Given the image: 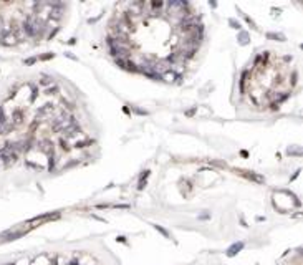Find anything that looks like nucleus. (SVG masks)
Segmentation results:
<instances>
[{
    "label": "nucleus",
    "instance_id": "f8f14e48",
    "mask_svg": "<svg viewBox=\"0 0 303 265\" xmlns=\"http://www.w3.org/2000/svg\"><path fill=\"white\" fill-rule=\"evenodd\" d=\"M286 153H288L290 156H300V154H301V149H300V148H292V146H290V148L286 149Z\"/></svg>",
    "mask_w": 303,
    "mask_h": 265
},
{
    "label": "nucleus",
    "instance_id": "dca6fc26",
    "mask_svg": "<svg viewBox=\"0 0 303 265\" xmlns=\"http://www.w3.org/2000/svg\"><path fill=\"white\" fill-rule=\"evenodd\" d=\"M154 229H156L157 232H161V234H162V235H164V237H166V239H171V235H169V232H167L166 229H162V227H161V225H154Z\"/></svg>",
    "mask_w": 303,
    "mask_h": 265
},
{
    "label": "nucleus",
    "instance_id": "7ed1b4c3",
    "mask_svg": "<svg viewBox=\"0 0 303 265\" xmlns=\"http://www.w3.org/2000/svg\"><path fill=\"white\" fill-rule=\"evenodd\" d=\"M237 43H239L240 47H245V45H248V43H250V33H248V32L240 30L239 35H237Z\"/></svg>",
    "mask_w": 303,
    "mask_h": 265
},
{
    "label": "nucleus",
    "instance_id": "a211bd4d",
    "mask_svg": "<svg viewBox=\"0 0 303 265\" xmlns=\"http://www.w3.org/2000/svg\"><path fill=\"white\" fill-rule=\"evenodd\" d=\"M242 17H244V20H245V22H247V23H248V25H250L252 28H257V27H255V23H253V20H252L250 17H247L245 13H242Z\"/></svg>",
    "mask_w": 303,
    "mask_h": 265
},
{
    "label": "nucleus",
    "instance_id": "a878e982",
    "mask_svg": "<svg viewBox=\"0 0 303 265\" xmlns=\"http://www.w3.org/2000/svg\"><path fill=\"white\" fill-rule=\"evenodd\" d=\"M209 5H210L212 9H215V7H217V3H215V2H209Z\"/></svg>",
    "mask_w": 303,
    "mask_h": 265
},
{
    "label": "nucleus",
    "instance_id": "393cba45",
    "mask_svg": "<svg viewBox=\"0 0 303 265\" xmlns=\"http://www.w3.org/2000/svg\"><path fill=\"white\" fill-rule=\"evenodd\" d=\"M209 217H210V214H200L199 215V219H202V221H204V219H209Z\"/></svg>",
    "mask_w": 303,
    "mask_h": 265
},
{
    "label": "nucleus",
    "instance_id": "0eeeda50",
    "mask_svg": "<svg viewBox=\"0 0 303 265\" xmlns=\"http://www.w3.org/2000/svg\"><path fill=\"white\" fill-rule=\"evenodd\" d=\"M23 121V113L22 111H17L13 116H12V126L13 124H20Z\"/></svg>",
    "mask_w": 303,
    "mask_h": 265
},
{
    "label": "nucleus",
    "instance_id": "f3484780",
    "mask_svg": "<svg viewBox=\"0 0 303 265\" xmlns=\"http://www.w3.org/2000/svg\"><path fill=\"white\" fill-rule=\"evenodd\" d=\"M60 148L63 149V151H70V146H68L66 139H63V138H61V141H60Z\"/></svg>",
    "mask_w": 303,
    "mask_h": 265
},
{
    "label": "nucleus",
    "instance_id": "4be33fe9",
    "mask_svg": "<svg viewBox=\"0 0 303 265\" xmlns=\"http://www.w3.org/2000/svg\"><path fill=\"white\" fill-rule=\"evenodd\" d=\"M50 58H53V53H47V55L40 56V60H50Z\"/></svg>",
    "mask_w": 303,
    "mask_h": 265
},
{
    "label": "nucleus",
    "instance_id": "412c9836",
    "mask_svg": "<svg viewBox=\"0 0 303 265\" xmlns=\"http://www.w3.org/2000/svg\"><path fill=\"white\" fill-rule=\"evenodd\" d=\"M134 109V113H138V115H147V111H144V109H139V108H133Z\"/></svg>",
    "mask_w": 303,
    "mask_h": 265
},
{
    "label": "nucleus",
    "instance_id": "aec40b11",
    "mask_svg": "<svg viewBox=\"0 0 303 265\" xmlns=\"http://www.w3.org/2000/svg\"><path fill=\"white\" fill-rule=\"evenodd\" d=\"M36 60H38V56H32V58H27V60H25V62H23V63H25L27 66H28V65H33V63L36 62Z\"/></svg>",
    "mask_w": 303,
    "mask_h": 265
},
{
    "label": "nucleus",
    "instance_id": "f257e3e1",
    "mask_svg": "<svg viewBox=\"0 0 303 265\" xmlns=\"http://www.w3.org/2000/svg\"><path fill=\"white\" fill-rule=\"evenodd\" d=\"M22 32L30 38H40L45 32V20L38 18L36 15H28L22 23Z\"/></svg>",
    "mask_w": 303,
    "mask_h": 265
},
{
    "label": "nucleus",
    "instance_id": "9b49d317",
    "mask_svg": "<svg viewBox=\"0 0 303 265\" xmlns=\"http://www.w3.org/2000/svg\"><path fill=\"white\" fill-rule=\"evenodd\" d=\"M40 83H42L43 86H48V85H53V78H51V76H48V75H43L42 80H40Z\"/></svg>",
    "mask_w": 303,
    "mask_h": 265
},
{
    "label": "nucleus",
    "instance_id": "9d476101",
    "mask_svg": "<svg viewBox=\"0 0 303 265\" xmlns=\"http://www.w3.org/2000/svg\"><path fill=\"white\" fill-rule=\"evenodd\" d=\"M55 161H56V157H55V153H53V154L48 156V171H50V172L55 169Z\"/></svg>",
    "mask_w": 303,
    "mask_h": 265
},
{
    "label": "nucleus",
    "instance_id": "f03ea898",
    "mask_svg": "<svg viewBox=\"0 0 303 265\" xmlns=\"http://www.w3.org/2000/svg\"><path fill=\"white\" fill-rule=\"evenodd\" d=\"M0 43L2 45H5V47H13V45H17L18 43V40H17V36H15V33L12 30H9L5 35L0 38Z\"/></svg>",
    "mask_w": 303,
    "mask_h": 265
},
{
    "label": "nucleus",
    "instance_id": "39448f33",
    "mask_svg": "<svg viewBox=\"0 0 303 265\" xmlns=\"http://www.w3.org/2000/svg\"><path fill=\"white\" fill-rule=\"evenodd\" d=\"M27 230H15V232H7V234H3V240L5 242H10V240H17L18 237H22V235H25Z\"/></svg>",
    "mask_w": 303,
    "mask_h": 265
},
{
    "label": "nucleus",
    "instance_id": "20e7f679",
    "mask_svg": "<svg viewBox=\"0 0 303 265\" xmlns=\"http://www.w3.org/2000/svg\"><path fill=\"white\" fill-rule=\"evenodd\" d=\"M242 248H244V242H235V244H232V245L227 248V257H235L240 250H242Z\"/></svg>",
    "mask_w": 303,
    "mask_h": 265
},
{
    "label": "nucleus",
    "instance_id": "5701e85b",
    "mask_svg": "<svg viewBox=\"0 0 303 265\" xmlns=\"http://www.w3.org/2000/svg\"><path fill=\"white\" fill-rule=\"evenodd\" d=\"M51 91H58L56 85H53V88H48V89H47V95H51Z\"/></svg>",
    "mask_w": 303,
    "mask_h": 265
},
{
    "label": "nucleus",
    "instance_id": "ddd939ff",
    "mask_svg": "<svg viewBox=\"0 0 303 265\" xmlns=\"http://www.w3.org/2000/svg\"><path fill=\"white\" fill-rule=\"evenodd\" d=\"M229 25L234 28V30H240V28H242V27H240V23L237 22L235 18H229Z\"/></svg>",
    "mask_w": 303,
    "mask_h": 265
},
{
    "label": "nucleus",
    "instance_id": "6ab92c4d",
    "mask_svg": "<svg viewBox=\"0 0 303 265\" xmlns=\"http://www.w3.org/2000/svg\"><path fill=\"white\" fill-rule=\"evenodd\" d=\"M55 265H65L63 255H56V257H55Z\"/></svg>",
    "mask_w": 303,
    "mask_h": 265
},
{
    "label": "nucleus",
    "instance_id": "b1692460",
    "mask_svg": "<svg viewBox=\"0 0 303 265\" xmlns=\"http://www.w3.org/2000/svg\"><path fill=\"white\" fill-rule=\"evenodd\" d=\"M65 56H68L70 60H75V62H78V58H76L75 55H71V53H65Z\"/></svg>",
    "mask_w": 303,
    "mask_h": 265
},
{
    "label": "nucleus",
    "instance_id": "6e6552de",
    "mask_svg": "<svg viewBox=\"0 0 303 265\" xmlns=\"http://www.w3.org/2000/svg\"><path fill=\"white\" fill-rule=\"evenodd\" d=\"M149 176V171H144V174H141V179H139V184H138V189H142L146 186V179Z\"/></svg>",
    "mask_w": 303,
    "mask_h": 265
},
{
    "label": "nucleus",
    "instance_id": "2eb2a0df",
    "mask_svg": "<svg viewBox=\"0 0 303 265\" xmlns=\"http://www.w3.org/2000/svg\"><path fill=\"white\" fill-rule=\"evenodd\" d=\"M245 176H247L248 179H252V181H257V182H263V177H262V176H257V174H245Z\"/></svg>",
    "mask_w": 303,
    "mask_h": 265
},
{
    "label": "nucleus",
    "instance_id": "423d86ee",
    "mask_svg": "<svg viewBox=\"0 0 303 265\" xmlns=\"http://www.w3.org/2000/svg\"><path fill=\"white\" fill-rule=\"evenodd\" d=\"M267 38L268 40H275V42H285L286 36L283 33H267Z\"/></svg>",
    "mask_w": 303,
    "mask_h": 265
},
{
    "label": "nucleus",
    "instance_id": "bb28decb",
    "mask_svg": "<svg viewBox=\"0 0 303 265\" xmlns=\"http://www.w3.org/2000/svg\"><path fill=\"white\" fill-rule=\"evenodd\" d=\"M5 265H15V263H5Z\"/></svg>",
    "mask_w": 303,
    "mask_h": 265
},
{
    "label": "nucleus",
    "instance_id": "4468645a",
    "mask_svg": "<svg viewBox=\"0 0 303 265\" xmlns=\"http://www.w3.org/2000/svg\"><path fill=\"white\" fill-rule=\"evenodd\" d=\"M114 63H116L119 68H123V70H124V68H126V63H128V60H124V58H114Z\"/></svg>",
    "mask_w": 303,
    "mask_h": 265
},
{
    "label": "nucleus",
    "instance_id": "1a4fd4ad",
    "mask_svg": "<svg viewBox=\"0 0 303 265\" xmlns=\"http://www.w3.org/2000/svg\"><path fill=\"white\" fill-rule=\"evenodd\" d=\"M93 142H95V141H93V139H85V141H80V142H76V144H75V148H88V146H91L93 144Z\"/></svg>",
    "mask_w": 303,
    "mask_h": 265
}]
</instances>
